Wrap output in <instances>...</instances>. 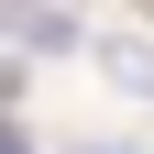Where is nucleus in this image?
I'll list each match as a JSON object with an SVG mask.
<instances>
[{"mask_svg":"<svg viewBox=\"0 0 154 154\" xmlns=\"http://www.w3.org/2000/svg\"><path fill=\"white\" fill-rule=\"evenodd\" d=\"M88 66H99L121 99H143V110H154V44H88Z\"/></svg>","mask_w":154,"mask_h":154,"instance_id":"nucleus-2","label":"nucleus"},{"mask_svg":"<svg viewBox=\"0 0 154 154\" xmlns=\"http://www.w3.org/2000/svg\"><path fill=\"white\" fill-rule=\"evenodd\" d=\"M0 22H11L22 55H77V44H88V33L66 22V0H0Z\"/></svg>","mask_w":154,"mask_h":154,"instance_id":"nucleus-1","label":"nucleus"}]
</instances>
